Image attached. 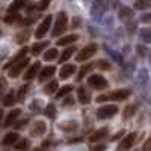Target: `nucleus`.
I'll return each instance as SVG.
<instances>
[{
    "label": "nucleus",
    "mask_w": 151,
    "mask_h": 151,
    "mask_svg": "<svg viewBox=\"0 0 151 151\" xmlns=\"http://www.w3.org/2000/svg\"><path fill=\"white\" fill-rule=\"evenodd\" d=\"M45 115L48 116V118H55V115H56V107H55V104H47V107H45Z\"/></svg>",
    "instance_id": "c85d7f7f"
},
{
    "label": "nucleus",
    "mask_w": 151,
    "mask_h": 151,
    "mask_svg": "<svg viewBox=\"0 0 151 151\" xmlns=\"http://www.w3.org/2000/svg\"><path fill=\"white\" fill-rule=\"evenodd\" d=\"M148 20H150V15H145V17L142 18V21H145V23H148Z\"/></svg>",
    "instance_id": "37998d69"
},
{
    "label": "nucleus",
    "mask_w": 151,
    "mask_h": 151,
    "mask_svg": "<svg viewBox=\"0 0 151 151\" xmlns=\"http://www.w3.org/2000/svg\"><path fill=\"white\" fill-rule=\"evenodd\" d=\"M107 134H109V129H107V127L98 129L97 132H94V133L89 136V141H91V142H98V141L104 139V137H106Z\"/></svg>",
    "instance_id": "9d476101"
},
{
    "label": "nucleus",
    "mask_w": 151,
    "mask_h": 151,
    "mask_svg": "<svg viewBox=\"0 0 151 151\" xmlns=\"http://www.w3.org/2000/svg\"><path fill=\"white\" fill-rule=\"evenodd\" d=\"M48 5H50V0H41L40 5H38V9H40V11H44V9L48 8Z\"/></svg>",
    "instance_id": "f704fd0d"
},
{
    "label": "nucleus",
    "mask_w": 151,
    "mask_h": 151,
    "mask_svg": "<svg viewBox=\"0 0 151 151\" xmlns=\"http://www.w3.org/2000/svg\"><path fill=\"white\" fill-rule=\"evenodd\" d=\"M2 88H3V80H0V91H2Z\"/></svg>",
    "instance_id": "49530a36"
},
{
    "label": "nucleus",
    "mask_w": 151,
    "mask_h": 151,
    "mask_svg": "<svg viewBox=\"0 0 151 151\" xmlns=\"http://www.w3.org/2000/svg\"><path fill=\"white\" fill-rule=\"evenodd\" d=\"M17 21H20V15H17V14H8L5 17V23H8V24H14Z\"/></svg>",
    "instance_id": "c756f323"
},
{
    "label": "nucleus",
    "mask_w": 151,
    "mask_h": 151,
    "mask_svg": "<svg viewBox=\"0 0 151 151\" xmlns=\"http://www.w3.org/2000/svg\"><path fill=\"white\" fill-rule=\"evenodd\" d=\"M92 68H94V65L92 64H86V65H83L82 68H80V71H79V76H77V80H82L85 76H88L91 71H92Z\"/></svg>",
    "instance_id": "4be33fe9"
},
{
    "label": "nucleus",
    "mask_w": 151,
    "mask_h": 151,
    "mask_svg": "<svg viewBox=\"0 0 151 151\" xmlns=\"http://www.w3.org/2000/svg\"><path fill=\"white\" fill-rule=\"evenodd\" d=\"M122 133H124V132H119V133H116L115 136L112 137V141H116V139H119V137H121V134H122Z\"/></svg>",
    "instance_id": "ea45409f"
},
{
    "label": "nucleus",
    "mask_w": 151,
    "mask_h": 151,
    "mask_svg": "<svg viewBox=\"0 0 151 151\" xmlns=\"http://www.w3.org/2000/svg\"><path fill=\"white\" fill-rule=\"evenodd\" d=\"M74 101H73V97H68V98H65V101H64V106H71Z\"/></svg>",
    "instance_id": "4c0bfd02"
},
{
    "label": "nucleus",
    "mask_w": 151,
    "mask_h": 151,
    "mask_svg": "<svg viewBox=\"0 0 151 151\" xmlns=\"http://www.w3.org/2000/svg\"><path fill=\"white\" fill-rule=\"evenodd\" d=\"M33 151H45V150H44V148H35Z\"/></svg>",
    "instance_id": "a18cd8bd"
},
{
    "label": "nucleus",
    "mask_w": 151,
    "mask_h": 151,
    "mask_svg": "<svg viewBox=\"0 0 151 151\" xmlns=\"http://www.w3.org/2000/svg\"><path fill=\"white\" fill-rule=\"evenodd\" d=\"M134 141H136V134H134V133L127 134V136L124 137V141L119 144V150H121V151H127V150H130V148L133 147Z\"/></svg>",
    "instance_id": "1a4fd4ad"
},
{
    "label": "nucleus",
    "mask_w": 151,
    "mask_h": 151,
    "mask_svg": "<svg viewBox=\"0 0 151 151\" xmlns=\"http://www.w3.org/2000/svg\"><path fill=\"white\" fill-rule=\"evenodd\" d=\"M118 112L116 104H104L97 110V118L98 119H110L112 116H115Z\"/></svg>",
    "instance_id": "f03ea898"
},
{
    "label": "nucleus",
    "mask_w": 151,
    "mask_h": 151,
    "mask_svg": "<svg viewBox=\"0 0 151 151\" xmlns=\"http://www.w3.org/2000/svg\"><path fill=\"white\" fill-rule=\"evenodd\" d=\"M74 52H76V47H68V48H65L64 53L60 55V62H67V60L74 55Z\"/></svg>",
    "instance_id": "5701e85b"
},
{
    "label": "nucleus",
    "mask_w": 151,
    "mask_h": 151,
    "mask_svg": "<svg viewBox=\"0 0 151 151\" xmlns=\"http://www.w3.org/2000/svg\"><path fill=\"white\" fill-rule=\"evenodd\" d=\"M26 53H27V48L26 47H24V48H21L20 50V53H17L14 58H12L9 62H8V64L5 65V70H8V68H11L12 65H14V64H17V62H20L21 59H24V56H26Z\"/></svg>",
    "instance_id": "2eb2a0df"
},
{
    "label": "nucleus",
    "mask_w": 151,
    "mask_h": 151,
    "mask_svg": "<svg viewBox=\"0 0 151 151\" xmlns=\"http://www.w3.org/2000/svg\"><path fill=\"white\" fill-rule=\"evenodd\" d=\"M24 5H26V0H14L11 3V6L8 8V14H17Z\"/></svg>",
    "instance_id": "f3484780"
},
{
    "label": "nucleus",
    "mask_w": 151,
    "mask_h": 151,
    "mask_svg": "<svg viewBox=\"0 0 151 151\" xmlns=\"http://www.w3.org/2000/svg\"><path fill=\"white\" fill-rule=\"evenodd\" d=\"M20 115H21V110L20 109H14V110H11L9 113H8V116L5 118V125L6 127H9V125H12L18 118H20Z\"/></svg>",
    "instance_id": "9b49d317"
},
{
    "label": "nucleus",
    "mask_w": 151,
    "mask_h": 151,
    "mask_svg": "<svg viewBox=\"0 0 151 151\" xmlns=\"http://www.w3.org/2000/svg\"><path fill=\"white\" fill-rule=\"evenodd\" d=\"M2 118H3V110L0 109V121H2Z\"/></svg>",
    "instance_id": "c03bdc74"
},
{
    "label": "nucleus",
    "mask_w": 151,
    "mask_h": 151,
    "mask_svg": "<svg viewBox=\"0 0 151 151\" xmlns=\"http://www.w3.org/2000/svg\"><path fill=\"white\" fill-rule=\"evenodd\" d=\"M97 44H88V45H85L80 52L77 53V59L79 62H85V60H88L89 58H92L95 53H97Z\"/></svg>",
    "instance_id": "20e7f679"
},
{
    "label": "nucleus",
    "mask_w": 151,
    "mask_h": 151,
    "mask_svg": "<svg viewBox=\"0 0 151 151\" xmlns=\"http://www.w3.org/2000/svg\"><path fill=\"white\" fill-rule=\"evenodd\" d=\"M144 151H150V141L145 142V147H144Z\"/></svg>",
    "instance_id": "79ce46f5"
},
{
    "label": "nucleus",
    "mask_w": 151,
    "mask_h": 151,
    "mask_svg": "<svg viewBox=\"0 0 151 151\" xmlns=\"http://www.w3.org/2000/svg\"><path fill=\"white\" fill-rule=\"evenodd\" d=\"M58 58V48H48L44 52V60H55Z\"/></svg>",
    "instance_id": "b1692460"
},
{
    "label": "nucleus",
    "mask_w": 151,
    "mask_h": 151,
    "mask_svg": "<svg viewBox=\"0 0 151 151\" xmlns=\"http://www.w3.org/2000/svg\"><path fill=\"white\" fill-rule=\"evenodd\" d=\"M27 89H29V86H27V85H24V86H21L20 89H18V100H20V101H21V100L24 98V95L27 94Z\"/></svg>",
    "instance_id": "72a5a7b5"
},
{
    "label": "nucleus",
    "mask_w": 151,
    "mask_h": 151,
    "mask_svg": "<svg viewBox=\"0 0 151 151\" xmlns=\"http://www.w3.org/2000/svg\"><path fill=\"white\" fill-rule=\"evenodd\" d=\"M40 62H33V65L26 71V74H24V80H32L35 76H36V73L40 71Z\"/></svg>",
    "instance_id": "dca6fc26"
},
{
    "label": "nucleus",
    "mask_w": 151,
    "mask_h": 151,
    "mask_svg": "<svg viewBox=\"0 0 151 151\" xmlns=\"http://www.w3.org/2000/svg\"><path fill=\"white\" fill-rule=\"evenodd\" d=\"M79 40V36L76 33H71V35H67L64 38H60V40H58V45H68V44H73Z\"/></svg>",
    "instance_id": "a211bd4d"
},
{
    "label": "nucleus",
    "mask_w": 151,
    "mask_h": 151,
    "mask_svg": "<svg viewBox=\"0 0 151 151\" xmlns=\"http://www.w3.org/2000/svg\"><path fill=\"white\" fill-rule=\"evenodd\" d=\"M50 26H52V15H47V17L41 21L40 26H38V29H36V32H35V36L38 38V40L44 38V36L47 35V32L50 30Z\"/></svg>",
    "instance_id": "39448f33"
},
{
    "label": "nucleus",
    "mask_w": 151,
    "mask_h": 151,
    "mask_svg": "<svg viewBox=\"0 0 151 151\" xmlns=\"http://www.w3.org/2000/svg\"><path fill=\"white\" fill-rule=\"evenodd\" d=\"M59 89V83H58V80H52L45 88H44V92L47 94V95H52V94H55L56 91Z\"/></svg>",
    "instance_id": "aec40b11"
},
{
    "label": "nucleus",
    "mask_w": 151,
    "mask_h": 151,
    "mask_svg": "<svg viewBox=\"0 0 151 151\" xmlns=\"http://www.w3.org/2000/svg\"><path fill=\"white\" fill-rule=\"evenodd\" d=\"M148 6H150V3L147 2V0H136V3H134L136 9H147Z\"/></svg>",
    "instance_id": "473e14b6"
},
{
    "label": "nucleus",
    "mask_w": 151,
    "mask_h": 151,
    "mask_svg": "<svg viewBox=\"0 0 151 151\" xmlns=\"http://www.w3.org/2000/svg\"><path fill=\"white\" fill-rule=\"evenodd\" d=\"M45 132H47V125L44 121H35L30 129V134L33 136H42Z\"/></svg>",
    "instance_id": "6e6552de"
},
{
    "label": "nucleus",
    "mask_w": 151,
    "mask_h": 151,
    "mask_svg": "<svg viewBox=\"0 0 151 151\" xmlns=\"http://www.w3.org/2000/svg\"><path fill=\"white\" fill-rule=\"evenodd\" d=\"M15 103V97H14V92L12 91H9L6 95H5V98H3V104L5 106H12Z\"/></svg>",
    "instance_id": "bb28decb"
},
{
    "label": "nucleus",
    "mask_w": 151,
    "mask_h": 151,
    "mask_svg": "<svg viewBox=\"0 0 151 151\" xmlns=\"http://www.w3.org/2000/svg\"><path fill=\"white\" fill-rule=\"evenodd\" d=\"M27 64H29V59L27 58H24V59H21L20 62H17V64H14L11 68H9V76L12 79H15V77H18V76L23 73V70L27 67Z\"/></svg>",
    "instance_id": "423d86ee"
},
{
    "label": "nucleus",
    "mask_w": 151,
    "mask_h": 151,
    "mask_svg": "<svg viewBox=\"0 0 151 151\" xmlns=\"http://www.w3.org/2000/svg\"><path fill=\"white\" fill-rule=\"evenodd\" d=\"M0 33H2V32H0Z\"/></svg>",
    "instance_id": "de8ad7c7"
},
{
    "label": "nucleus",
    "mask_w": 151,
    "mask_h": 151,
    "mask_svg": "<svg viewBox=\"0 0 151 151\" xmlns=\"http://www.w3.org/2000/svg\"><path fill=\"white\" fill-rule=\"evenodd\" d=\"M27 148H29V141L27 139H20V141L15 142V150H18V151H24Z\"/></svg>",
    "instance_id": "cd10ccee"
},
{
    "label": "nucleus",
    "mask_w": 151,
    "mask_h": 151,
    "mask_svg": "<svg viewBox=\"0 0 151 151\" xmlns=\"http://www.w3.org/2000/svg\"><path fill=\"white\" fill-rule=\"evenodd\" d=\"M77 97H79V101L82 104H88L91 101V97H89V92H88V89L85 86H80L77 89Z\"/></svg>",
    "instance_id": "ddd939ff"
},
{
    "label": "nucleus",
    "mask_w": 151,
    "mask_h": 151,
    "mask_svg": "<svg viewBox=\"0 0 151 151\" xmlns=\"http://www.w3.org/2000/svg\"><path fill=\"white\" fill-rule=\"evenodd\" d=\"M47 45H48V42H47V41H44V42H36V44H33V45H32V55H33V56H38V55H41V53L44 52V48H47Z\"/></svg>",
    "instance_id": "6ab92c4d"
},
{
    "label": "nucleus",
    "mask_w": 151,
    "mask_h": 151,
    "mask_svg": "<svg viewBox=\"0 0 151 151\" xmlns=\"http://www.w3.org/2000/svg\"><path fill=\"white\" fill-rule=\"evenodd\" d=\"M18 141V134L17 133H14V132H12V133H8L5 137H3V145H12V144H15Z\"/></svg>",
    "instance_id": "412c9836"
},
{
    "label": "nucleus",
    "mask_w": 151,
    "mask_h": 151,
    "mask_svg": "<svg viewBox=\"0 0 151 151\" xmlns=\"http://www.w3.org/2000/svg\"><path fill=\"white\" fill-rule=\"evenodd\" d=\"M79 23H80L79 18H74V21H73V27H77V26H79Z\"/></svg>",
    "instance_id": "a19ab883"
},
{
    "label": "nucleus",
    "mask_w": 151,
    "mask_h": 151,
    "mask_svg": "<svg viewBox=\"0 0 151 151\" xmlns=\"http://www.w3.org/2000/svg\"><path fill=\"white\" fill-rule=\"evenodd\" d=\"M141 35H142V38H144V41H150V30H148V29L141 30Z\"/></svg>",
    "instance_id": "e433bc0d"
},
{
    "label": "nucleus",
    "mask_w": 151,
    "mask_h": 151,
    "mask_svg": "<svg viewBox=\"0 0 151 151\" xmlns=\"http://www.w3.org/2000/svg\"><path fill=\"white\" fill-rule=\"evenodd\" d=\"M130 95L129 89H118V91H113L110 94H107V100H116V101H124L127 100Z\"/></svg>",
    "instance_id": "0eeeda50"
},
{
    "label": "nucleus",
    "mask_w": 151,
    "mask_h": 151,
    "mask_svg": "<svg viewBox=\"0 0 151 151\" xmlns=\"http://www.w3.org/2000/svg\"><path fill=\"white\" fill-rule=\"evenodd\" d=\"M97 64H98V67H100V68H101V70H109V68H110V65L107 64V62H106V60H98V62H97Z\"/></svg>",
    "instance_id": "c9c22d12"
},
{
    "label": "nucleus",
    "mask_w": 151,
    "mask_h": 151,
    "mask_svg": "<svg viewBox=\"0 0 151 151\" xmlns=\"http://www.w3.org/2000/svg\"><path fill=\"white\" fill-rule=\"evenodd\" d=\"M106 150V147L104 145H97V147H94L91 151H104Z\"/></svg>",
    "instance_id": "58836bf2"
},
{
    "label": "nucleus",
    "mask_w": 151,
    "mask_h": 151,
    "mask_svg": "<svg viewBox=\"0 0 151 151\" xmlns=\"http://www.w3.org/2000/svg\"><path fill=\"white\" fill-rule=\"evenodd\" d=\"M70 125H64V124H60V129L64 130V132H74L76 129H77V124L76 122H68Z\"/></svg>",
    "instance_id": "2f4dec72"
},
{
    "label": "nucleus",
    "mask_w": 151,
    "mask_h": 151,
    "mask_svg": "<svg viewBox=\"0 0 151 151\" xmlns=\"http://www.w3.org/2000/svg\"><path fill=\"white\" fill-rule=\"evenodd\" d=\"M88 85L94 89H106L107 88V80L103 77V76L100 74H91L89 77H88Z\"/></svg>",
    "instance_id": "7ed1b4c3"
},
{
    "label": "nucleus",
    "mask_w": 151,
    "mask_h": 151,
    "mask_svg": "<svg viewBox=\"0 0 151 151\" xmlns=\"http://www.w3.org/2000/svg\"><path fill=\"white\" fill-rule=\"evenodd\" d=\"M68 26V17L65 12H59L58 17H56V21H55V26H53V30H52V35L53 36H59L65 32Z\"/></svg>",
    "instance_id": "f257e3e1"
},
{
    "label": "nucleus",
    "mask_w": 151,
    "mask_h": 151,
    "mask_svg": "<svg viewBox=\"0 0 151 151\" xmlns=\"http://www.w3.org/2000/svg\"><path fill=\"white\" fill-rule=\"evenodd\" d=\"M55 73H56V68H55V67H44V68L41 70L40 76H38V80L44 82V80L50 79L52 76H55Z\"/></svg>",
    "instance_id": "f8f14e48"
},
{
    "label": "nucleus",
    "mask_w": 151,
    "mask_h": 151,
    "mask_svg": "<svg viewBox=\"0 0 151 151\" xmlns=\"http://www.w3.org/2000/svg\"><path fill=\"white\" fill-rule=\"evenodd\" d=\"M134 112H136V106H133V104H130V106H127L124 109V113H122V118L124 119H130L133 115H134Z\"/></svg>",
    "instance_id": "393cba45"
},
{
    "label": "nucleus",
    "mask_w": 151,
    "mask_h": 151,
    "mask_svg": "<svg viewBox=\"0 0 151 151\" xmlns=\"http://www.w3.org/2000/svg\"><path fill=\"white\" fill-rule=\"evenodd\" d=\"M27 38H29V32H27V30H26V32H21V33L17 35V42H18V44H23V42L27 41Z\"/></svg>",
    "instance_id": "7c9ffc66"
},
{
    "label": "nucleus",
    "mask_w": 151,
    "mask_h": 151,
    "mask_svg": "<svg viewBox=\"0 0 151 151\" xmlns=\"http://www.w3.org/2000/svg\"><path fill=\"white\" fill-rule=\"evenodd\" d=\"M76 73V65H73V64H68V65H64L60 68V79L62 80H65V79H68L70 76H73Z\"/></svg>",
    "instance_id": "4468645a"
},
{
    "label": "nucleus",
    "mask_w": 151,
    "mask_h": 151,
    "mask_svg": "<svg viewBox=\"0 0 151 151\" xmlns=\"http://www.w3.org/2000/svg\"><path fill=\"white\" fill-rule=\"evenodd\" d=\"M71 91H73V86H71V85H65V86H62L60 89H58L56 97H58V98H62V97H65L67 94H70Z\"/></svg>",
    "instance_id": "a878e982"
}]
</instances>
